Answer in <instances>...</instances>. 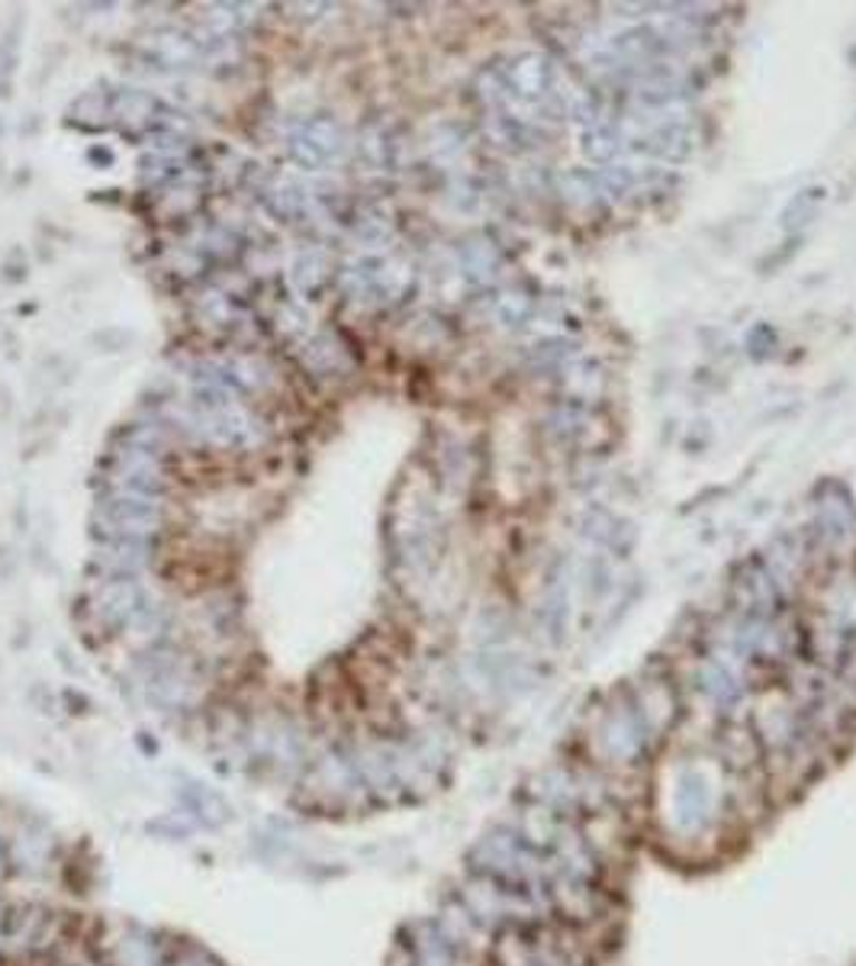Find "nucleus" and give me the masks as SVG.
I'll return each mask as SVG.
<instances>
[{
    "label": "nucleus",
    "instance_id": "4",
    "mask_svg": "<svg viewBox=\"0 0 856 966\" xmlns=\"http://www.w3.org/2000/svg\"><path fill=\"white\" fill-rule=\"evenodd\" d=\"M113 480H116V490H123V494L155 497L165 487V470L159 465V455L149 445H126L116 455Z\"/></svg>",
    "mask_w": 856,
    "mask_h": 966
},
{
    "label": "nucleus",
    "instance_id": "2",
    "mask_svg": "<svg viewBox=\"0 0 856 966\" xmlns=\"http://www.w3.org/2000/svg\"><path fill=\"white\" fill-rule=\"evenodd\" d=\"M100 522L110 532V541H149L162 526V506L155 497L116 490L100 502Z\"/></svg>",
    "mask_w": 856,
    "mask_h": 966
},
{
    "label": "nucleus",
    "instance_id": "3",
    "mask_svg": "<svg viewBox=\"0 0 856 966\" xmlns=\"http://www.w3.org/2000/svg\"><path fill=\"white\" fill-rule=\"evenodd\" d=\"M287 145H291V159L299 167L319 171V167H329L342 159L345 135L326 116H309V120H303V123H297L291 130V142Z\"/></svg>",
    "mask_w": 856,
    "mask_h": 966
},
{
    "label": "nucleus",
    "instance_id": "8",
    "mask_svg": "<svg viewBox=\"0 0 856 966\" xmlns=\"http://www.w3.org/2000/svg\"><path fill=\"white\" fill-rule=\"evenodd\" d=\"M267 206H271L277 216H284V220H299V216L309 210V191H303L299 184L284 181V184H277V187L267 194Z\"/></svg>",
    "mask_w": 856,
    "mask_h": 966
},
{
    "label": "nucleus",
    "instance_id": "6",
    "mask_svg": "<svg viewBox=\"0 0 856 966\" xmlns=\"http://www.w3.org/2000/svg\"><path fill=\"white\" fill-rule=\"evenodd\" d=\"M255 20H258V7H252V3H216L206 10L203 30L210 35V42H220V39H232L235 33H242Z\"/></svg>",
    "mask_w": 856,
    "mask_h": 966
},
{
    "label": "nucleus",
    "instance_id": "1",
    "mask_svg": "<svg viewBox=\"0 0 856 966\" xmlns=\"http://www.w3.org/2000/svg\"><path fill=\"white\" fill-rule=\"evenodd\" d=\"M187 429L220 448H255L264 441L262 419H255L248 409L238 403H220V406H197L194 416L184 419Z\"/></svg>",
    "mask_w": 856,
    "mask_h": 966
},
{
    "label": "nucleus",
    "instance_id": "5",
    "mask_svg": "<svg viewBox=\"0 0 856 966\" xmlns=\"http://www.w3.org/2000/svg\"><path fill=\"white\" fill-rule=\"evenodd\" d=\"M210 45H213L210 39L184 30H155L142 39V52L162 68H197L206 59Z\"/></svg>",
    "mask_w": 856,
    "mask_h": 966
},
{
    "label": "nucleus",
    "instance_id": "7",
    "mask_svg": "<svg viewBox=\"0 0 856 966\" xmlns=\"http://www.w3.org/2000/svg\"><path fill=\"white\" fill-rule=\"evenodd\" d=\"M329 281V262H326V255L323 252H303L297 258V265H294V287H297L299 294H316L323 284Z\"/></svg>",
    "mask_w": 856,
    "mask_h": 966
}]
</instances>
